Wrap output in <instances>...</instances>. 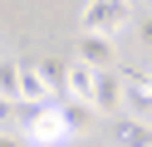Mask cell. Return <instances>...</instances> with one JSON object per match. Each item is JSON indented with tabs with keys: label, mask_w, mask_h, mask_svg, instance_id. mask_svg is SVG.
I'll list each match as a JSON object with an SVG mask.
<instances>
[{
	"label": "cell",
	"mask_w": 152,
	"mask_h": 147,
	"mask_svg": "<svg viewBox=\"0 0 152 147\" xmlns=\"http://www.w3.org/2000/svg\"><path fill=\"white\" fill-rule=\"evenodd\" d=\"M74 59H83L88 69H118L113 34H79V44H74Z\"/></svg>",
	"instance_id": "4"
},
{
	"label": "cell",
	"mask_w": 152,
	"mask_h": 147,
	"mask_svg": "<svg viewBox=\"0 0 152 147\" xmlns=\"http://www.w3.org/2000/svg\"><path fill=\"white\" fill-rule=\"evenodd\" d=\"M0 147H25V132H0Z\"/></svg>",
	"instance_id": "14"
},
{
	"label": "cell",
	"mask_w": 152,
	"mask_h": 147,
	"mask_svg": "<svg viewBox=\"0 0 152 147\" xmlns=\"http://www.w3.org/2000/svg\"><path fill=\"white\" fill-rule=\"evenodd\" d=\"M128 0H88L79 10V34H113L128 25Z\"/></svg>",
	"instance_id": "2"
},
{
	"label": "cell",
	"mask_w": 152,
	"mask_h": 147,
	"mask_svg": "<svg viewBox=\"0 0 152 147\" xmlns=\"http://www.w3.org/2000/svg\"><path fill=\"white\" fill-rule=\"evenodd\" d=\"M93 108H98V113H123V108H128L123 69H98V74H93Z\"/></svg>",
	"instance_id": "3"
},
{
	"label": "cell",
	"mask_w": 152,
	"mask_h": 147,
	"mask_svg": "<svg viewBox=\"0 0 152 147\" xmlns=\"http://www.w3.org/2000/svg\"><path fill=\"white\" fill-rule=\"evenodd\" d=\"M0 59H5V49H0Z\"/></svg>",
	"instance_id": "16"
},
{
	"label": "cell",
	"mask_w": 152,
	"mask_h": 147,
	"mask_svg": "<svg viewBox=\"0 0 152 147\" xmlns=\"http://www.w3.org/2000/svg\"><path fill=\"white\" fill-rule=\"evenodd\" d=\"M59 113H64L69 137H83V132H93V127H98V108H93L88 98H64V103H59Z\"/></svg>",
	"instance_id": "5"
},
{
	"label": "cell",
	"mask_w": 152,
	"mask_h": 147,
	"mask_svg": "<svg viewBox=\"0 0 152 147\" xmlns=\"http://www.w3.org/2000/svg\"><path fill=\"white\" fill-rule=\"evenodd\" d=\"M10 118H15V98L0 93V132H5V123H10Z\"/></svg>",
	"instance_id": "12"
},
{
	"label": "cell",
	"mask_w": 152,
	"mask_h": 147,
	"mask_svg": "<svg viewBox=\"0 0 152 147\" xmlns=\"http://www.w3.org/2000/svg\"><path fill=\"white\" fill-rule=\"evenodd\" d=\"M93 74H98V69H88L83 59H74L69 64V83H64V98H88L93 103Z\"/></svg>",
	"instance_id": "8"
},
{
	"label": "cell",
	"mask_w": 152,
	"mask_h": 147,
	"mask_svg": "<svg viewBox=\"0 0 152 147\" xmlns=\"http://www.w3.org/2000/svg\"><path fill=\"white\" fill-rule=\"evenodd\" d=\"M20 103H49V83H44L39 64H25L20 69Z\"/></svg>",
	"instance_id": "7"
},
{
	"label": "cell",
	"mask_w": 152,
	"mask_h": 147,
	"mask_svg": "<svg viewBox=\"0 0 152 147\" xmlns=\"http://www.w3.org/2000/svg\"><path fill=\"white\" fill-rule=\"evenodd\" d=\"M123 83H128V108L132 113H152V93L142 88V74H123Z\"/></svg>",
	"instance_id": "9"
},
{
	"label": "cell",
	"mask_w": 152,
	"mask_h": 147,
	"mask_svg": "<svg viewBox=\"0 0 152 147\" xmlns=\"http://www.w3.org/2000/svg\"><path fill=\"white\" fill-rule=\"evenodd\" d=\"M15 123H20L25 142H34V147H59L69 137L59 103H15Z\"/></svg>",
	"instance_id": "1"
},
{
	"label": "cell",
	"mask_w": 152,
	"mask_h": 147,
	"mask_svg": "<svg viewBox=\"0 0 152 147\" xmlns=\"http://www.w3.org/2000/svg\"><path fill=\"white\" fill-rule=\"evenodd\" d=\"M142 88H147V93H152V69H147V74H142Z\"/></svg>",
	"instance_id": "15"
},
{
	"label": "cell",
	"mask_w": 152,
	"mask_h": 147,
	"mask_svg": "<svg viewBox=\"0 0 152 147\" xmlns=\"http://www.w3.org/2000/svg\"><path fill=\"white\" fill-rule=\"evenodd\" d=\"M147 5H152V0H147Z\"/></svg>",
	"instance_id": "17"
},
{
	"label": "cell",
	"mask_w": 152,
	"mask_h": 147,
	"mask_svg": "<svg viewBox=\"0 0 152 147\" xmlns=\"http://www.w3.org/2000/svg\"><path fill=\"white\" fill-rule=\"evenodd\" d=\"M137 39L152 49V15H142V25H137Z\"/></svg>",
	"instance_id": "13"
},
{
	"label": "cell",
	"mask_w": 152,
	"mask_h": 147,
	"mask_svg": "<svg viewBox=\"0 0 152 147\" xmlns=\"http://www.w3.org/2000/svg\"><path fill=\"white\" fill-rule=\"evenodd\" d=\"M20 59H0V93L5 98H15V103H20Z\"/></svg>",
	"instance_id": "10"
},
{
	"label": "cell",
	"mask_w": 152,
	"mask_h": 147,
	"mask_svg": "<svg viewBox=\"0 0 152 147\" xmlns=\"http://www.w3.org/2000/svg\"><path fill=\"white\" fill-rule=\"evenodd\" d=\"M39 74L49 83V93H64V83H69V64L64 59H39Z\"/></svg>",
	"instance_id": "11"
},
{
	"label": "cell",
	"mask_w": 152,
	"mask_h": 147,
	"mask_svg": "<svg viewBox=\"0 0 152 147\" xmlns=\"http://www.w3.org/2000/svg\"><path fill=\"white\" fill-rule=\"evenodd\" d=\"M108 137L113 147H152V127L142 118H108Z\"/></svg>",
	"instance_id": "6"
},
{
	"label": "cell",
	"mask_w": 152,
	"mask_h": 147,
	"mask_svg": "<svg viewBox=\"0 0 152 147\" xmlns=\"http://www.w3.org/2000/svg\"><path fill=\"white\" fill-rule=\"evenodd\" d=\"M128 5H132V0H128Z\"/></svg>",
	"instance_id": "18"
}]
</instances>
